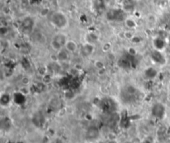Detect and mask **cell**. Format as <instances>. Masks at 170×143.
Returning <instances> with one entry per match:
<instances>
[{"mask_svg": "<svg viewBox=\"0 0 170 143\" xmlns=\"http://www.w3.org/2000/svg\"><path fill=\"white\" fill-rule=\"evenodd\" d=\"M50 23L57 29L63 30L69 25L68 17L61 11H54L49 16Z\"/></svg>", "mask_w": 170, "mask_h": 143, "instance_id": "1", "label": "cell"}, {"mask_svg": "<svg viewBox=\"0 0 170 143\" xmlns=\"http://www.w3.org/2000/svg\"><path fill=\"white\" fill-rule=\"evenodd\" d=\"M68 37L63 33V32H57V34H55L50 42L51 48L55 52H59L61 49H63L66 46V43L68 40Z\"/></svg>", "mask_w": 170, "mask_h": 143, "instance_id": "2", "label": "cell"}, {"mask_svg": "<svg viewBox=\"0 0 170 143\" xmlns=\"http://www.w3.org/2000/svg\"><path fill=\"white\" fill-rule=\"evenodd\" d=\"M166 113V108L165 106L161 103V102H156L154 104L152 105L151 107V114L153 117L159 118V119H162Z\"/></svg>", "mask_w": 170, "mask_h": 143, "instance_id": "3", "label": "cell"}, {"mask_svg": "<svg viewBox=\"0 0 170 143\" xmlns=\"http://www.w3.org/2000/svg\"><path fill=\"white\" fill-rule=\"evenodd\" d=\"M150 56H151L152 60H154L157 64L163 65L166 62V58H165V56L159 49L153 50V51L151 52Z\"/></svg>", "mask_w": 170, "mask_h": 143, "instance_id": "4", "label": "cell"}, {"mask_svg": "<svg viewBox=\"0 0 170 143\" xmlns=\"http://www.w3.org/2000/svg\"><path fill=\"white\" fill-rule=\"evenodd\" d=\"M34 27V20L30 17H26L23 19L21 23V28L25 33H30Z\"/></svg>", "mask_w": 170, "mask_h": 143, "instance_id": "5", "label": "cell"}, {"mask_svg": "<svg viewBox=\"0 0 170 143\" xmlns=\"http://www.w3.org/2000/svg\"><path fill=\"white\" fill-rule=\"evenodd\" d=\"M100 136V131L96 126H90L86 132V137L90 140H96Z\"/></svg>", "mask_w": 170, "mask_h": 143, "instance_id": "6", "label": "cell"}, {"mask_svg": "<svg viewBox=\"0 0 170 143\" xmlns=\"http://www.w3.org/2000/svg\"><path fill=\"white\" fill-rule=\"evenodd\" d=\"M64 48L70 54L75 53L78 50V44L76 43V42L72 40V39H68Z\"/></svg>", "mask_w": 170, "mask_h": 143, "instance_id": "7", "label": "cell"}, {"mask_svg": "<svg viewBox=\"0 0 170 143\" xmlns=\"http://www.w3.org/2000/svg\"><path fill=\"white\" fill-rule=\"evenodd\" d=\"M94 51H95L94 44L90 42H86V44H84L81 48V52L85 56H90L94 52Z\"/></svg>", "mask_w": 170, "mask_h": 143, "instance_id": "8", "label": "cell"}, {"mask_svg": "<svg viewBox=\"0 0 170 143\" xmlns=\"http://www.w3.org/2000/svg\"><path fill=\"white\" fill-rule=\"evenodd\" d=\"M156 74H157V72H156V70L154 68H147L144 71V76H145V77H148L150 79L154 78L156 76Z\"/></svg>", "mask_w": 170, "mask_h": 143, "instance_id": "9", "label": "cell"}, {"mask_svg": "<svg viewBox=\"0 0 170 143\" xmlns=\"http://www.w3.org/2000/svg\"><path fill=\"white\" fill-rule=\"evenodd\" d=\"M125 26H126L128 28H130V29L135 28H136V25H137L136 23H135V21L131 19H125Z\"/></svg>", "mask_w": 170, "mask_h": 143, "instance_id": "10", "label": "cell"}, {"mask_svg": "<svg viewBox=\"0 0 170 143\" xmlns=\"http://www.w3.org/2000/svg\"><path fill=\"white\" fill-rule=\"evenodd\" d=\"M168 89H169V91L170 92V81L169 82V83H168Z\"/></svg>", "mask_w": 170, "mask_h": 143, "instance_id": "11", "label": "cell"}, {"mask_svg": "<svg viewBox=\"0 0 170 143\" xmlns=\"http://www.w3.org/2000/svg\"><path fill=\"white\" fill-rule=\"evenodd\" d=\"M140 143H147L146 142H140Z\"/></svg>", "mask_w": 170, "mask_h": 143, "instance_id": "12", "label": "cell"}]
</instances>
